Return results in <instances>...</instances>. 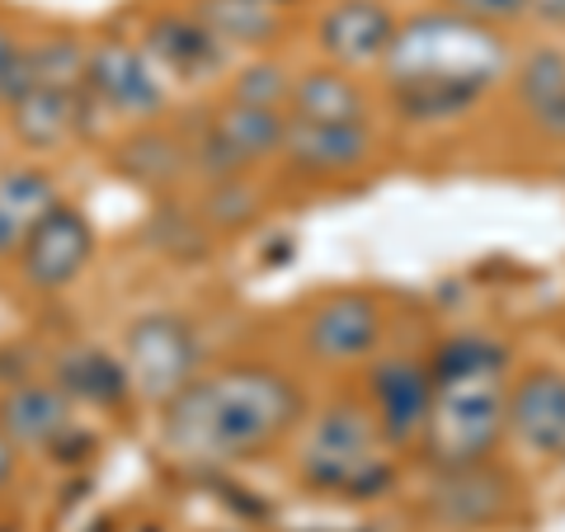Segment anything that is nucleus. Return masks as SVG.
Listing matches in <instances>:
<instances>
[{
    "label": "nucleus",
    "mask_w": 565,
    "mask_h": 532,
    "mask_svg": "<svg viewBox=\"0 0 565 532\" xmlns=\"http://www.w3.org/2000/svg\"><path fill=\"white\" fill-rule=\"evenodd\" d=\"M396 24H401V10L392 0H326L311 20L316 62L373 81L386 47L396 39Z\"/></svg>",
    "instance_id": "15"
},
{
    "label": "nucleus",
    "mask_w": 565,
    "mask_h": 532,
    "mask_svg": "<svg viewBox=\"0 0 565 532\" xmlns=\"http://www.w3.org/2000/svg\"><path fill=\"white\" fill-rule=\"evenodd\" d=\"M132 33H137V43L151 52V62L170 76L174 91L217 81V76H226V66L236 62L232 52L212 39V29L199 20V10H193L189 0H180V6L147 10Z\"/></svg>",
    "instance_id": "16"
},
{
    "label": "nucleus",
    "mask_w": 565,
    "mask_h": 532,
    "mask_svg": "<svg viewBox=\"0 0 565 532\" xmlns=\"http://www.w3.org/2000/svg\"><path fill=\"white\" fill-rule=\"evenodd\" d=\"M311 411L302 368L269 353L207 363L170 405L156 411V443L174 467L241 471L288 448Z\"/></svg>",
    "instance_id": "1"
},
{
    "label": "nucleus",
    "mask_w": 565,
    "mask_h": 532,
    "mask_svg": "<svg viewBox=\"0 0 565 532\" xmlns=\"http://www.w3.org/2000/svg\"><path fill=\"white\" fill-rule=\"evenodd\" d=\"M382 161L377 123H349V128H326V123H292L278 151V174L302 189H340L359 184Z\"/></svg>",
    "instance_id": "11"
},
{
    "label": "nucleus",
    "mask_w": 565,
    "mask_h": 532,
    "mask_svg": "<svg viewBox=\"0 0 565 532\" xmlns=\"http://www.w3.org/2000/svg\"><path fill=\"white\" fill-rule=\"evenodd\" d=\"M118 363L132 401L161 411L207 368V344L193 316L180 307H141L118 330Z\"/></svg>",
    "instance_id": "6"
},
{
    "label": "nucleus",
    "mask_w": 565,
    "mask_h": 532,
    "mask_svg": "<svg viewBox=\"0 0 565 532\" xmlns=\"http://www.w3.org/2000/svg\"><path fill=\"white\" fill-rule=\"evenodd\" d=\"M282 462L297 490L330 504H377L405 486L411 467L353 386L311 401L307 419L282 448Z\"/></svg>",
    "instance_id": "4"
},
{
    "label": "nucleus",
    "mask_w": 565,
    "mask_h": 532,
    "mask_svg": "<svg viewBox=\"0 0 565 532\" xmlns=\"http://www.w3.org/2000/svg\"><path fill=\"white\" fill-rule=\"evenodd\" d=\"M282 137H288V114L250 109L236 99H212L207 114L189 128V161L193 184L232 180V174H259L278 166Z\"/></svg>",
    "instance_id": "9"
},
{
    "label": "nucleus",
    "mask_w": 565,
    "mask_h": 532,
    "mask_svg": "<svg viewBox=\"0 0 565 532\" xmlns=\"http://www.w3.org/2000/svg\"><path fill=\"white\" fill-rule=\"evenodd\" d=\"M189 6L232 57L278 52L288 33V0H189Z\"/></svg>",
    "instance_id": "22"
},
{
    "label": "nucleus",
    "mask_w": 565,
    "mask_h": 532,
    "mask_svg": "<svg viewBox=\"0 0 565 532\" xmlns=\"http://www.w3.org/2000/svg\"><path fill=\"white\" fill-rule=\"evenodd\" d=\"M434 396L415 467H476L509 457V377L519 353L494 330L462 326L429 340Z\"/></svg>",
    "instance_id": "3"
},
{
    "label": "nucleus",
    "mask_w": 565,
    "mask_h": 532,
    "mask_svg": "<svg viewBox=\"0 0 565 532\" xmlns=\"http://www.w3.org/2000/svg\"><path fill=\"white\" fill-rule=\"evenodd\" d=\"M509 109L537 141L565 147V47L542 39L519 47L514 71L504 81Z\"/></svg>",
    "instance_id": "18"
},
{
    "label": "nucleus",
    "mask_w": 565,
    "mask_h": 532,
    "mask_svg": "<svg viewBox=\"0 0 565 532\" xmlns=\"http://www.w3.org/2000/svg\"><path fill=\"white\" fill-rule=\"evenodd\" d=\"M519 43L448 6L405 10L396 39L377 66V104L401 128L438 132L481 114L514 71Z\"/></svg>",
    "instance_id": "2"
},
{
    "label": "nucleus",
    "mask_w": 565,
    "mask_h": 532,
    "mask_svg": "<svg viewBox=\"0 0 565 532\" xmlns=\"http://www.w3.org/2000/svg\"><path fill=\"white\" fill-rule=\"evenodd\" d=\"M114 166L128 184L151 189V193H174L193 184V161H189V132L174 128L170 118L141 123V128H122L114 147Z\"/></svg>",
    "instance_id": "20"
},
{
    "label": "nucleus",
    "mask_w": 565,
    "mask_h": 532,
    "mask_svg": "<svg viewBox=\"0 0 565 532\" xmlns=\"http://www.w3.org/2000/svg\"><path fill=\"white\" fill-rule=\"evenodd\" d=\"M556 471H561V476H565V453H561V457H556Z\"/></svg>",
    "instance_id": "28"
},
{
    "label": "nucleus",
    "mask_w": 565,
    "mask_h": 532,
    "mask_svg": "<svg viewBox=\"0 0 565 532\" xmlns=\"http://www.w3.org/2000/svg\"><path fill=\"white\" fill-rule=\"evenodd\" d=\"M438 6L467 14V20L486 24V29L514 33V29H523L527 20H533V6H537V0H438Z\"/></svg>",
    "instance_id": "25"
},
{
    "label": "nucleus",
    "mask_w": 565,
    "mask_h": 532,
    "mask_svg": "<svg viewBox=\"0 0 565 532\" xmlns=\"http://www.w3.org/2000/svg\"><path fill=\"white\" fill-rule=\"evenodd\" d=\"M20 47H24V29L0 10V99L10 95L14 76H20Z\"/></svg>",
    "instance_id": "26"
},
{
    "label": "nucleus",
    "mask_w": 565,
    "mask_h": 532,
    "mask_svg": "<svg viewBox=\"0 0 565 532\" xmlns=\"http://www.w3.org/2000/svg\"><path fill=\"white\" fill-rule=\"evenodd\" d=\"M52 377L62 382V392L76 405H99L109 411L118 401H132L128 377H122V363L114 349H66L57 363H52Z\"/></svg>",
    "instance_id": "23"
},
{
    "label": "nucleus",
    "mask_w": 565,
    "mask_h": 532,
    "mask_svg": "<svg viewBox=\"0 0 565 532\" xmlns=\"http://www.w3.org/2000/svg\"><path fill=\"white\" fill-rule=\"evenodd\" d=\"M85 95H90V109L118 128H141V123H161L174 114V85L137 43L132 29L90 33Z\"/></svg>",
    "instance_id": "7"
},
{
    "label": "nucleus",
    "mask_w": 565,
    "mask_h": 532,
    "mask_svg": "<svg viewBox=\"0 0 565 532\" xmlns=\"http://www.w3.org/2000/svg\"><path fill=\"white\" fill-rule=\"evenodd\" d=\"M66 199L62 174L39 156H20V161L0 166V264L20 255L24 236L39 226L52 208Z\"/></svg>",
    "instance_id": "21"
},
{
    "label": "nucleus",
    "mask_w": 565,
    "mask_h": 532,
    "mask_svg": "<svg viewBox=\"0 0 565 532\" xmlns=\"http://www.w3.org/2000/svg\"><path fill=\"white\" fill-rule=\"evenodd\" d=\"M396 316L392 301L373 288H330L311 297L292 321V349L302 368L334 372V377H353L363 363L396 340L392 334Z\"/></svg>",
    "instance_id": "5"
},
{
    "label": "nucleus",
    "mask_w": 565,
    "mask_h": 532,
    "mask_svg": "<svg viewBox=\"0 0 565 532\" xmlns=\"http://www.w3.org/2000/svg\"><path fill=\"white\" fill-rule=\"evenodd\" d=\"M509 453L527 467H556L565 453V363L519 359L509 377Z\"/></svg>",
    "instance_id": "13"
},
{
    "label": "nucleus",
    "mask_w": 565,
    "mask_h": 532,
    "mask_svg": "<svg viewBox=\"0 0 565 532\" xmlns=\"http://www.w3.org/2000/svg\"><path fill=\"white\" fill-rule=\"evenodd\" d=\"M99 259V232L95 217L76 199H62L47 217L24 236L20 255H14V278L33 297H62L95 269Z\"/></svg>",
    "instance_id": "12"
},
{
    "label": "nucleus",
    "mask_w": 565,
    "mask_h": 532,
    "mask_svg": "<svg viewBox=\"0 0 565 532\" xmlns=\"http://www.w3.org/2000/svg\"><path fill=\"white\" fill-rule=\"evenodd\" d=\"M292 76L297 66L282 62V52H250V57H236L222 76V99L250 104V109H278L288 114V95H292Z\"/></svg>",
    "instance_id": "24"
},
{
    "label": "nucleus",
    "mask_w": 565,
    "mask_h": 532,
    "mask_svg": "<svg viewBox=\"0 0 565 532\" xmlns=\"http://www.w3.org/2000/svg\"><path fill=\"white\" fill-rule=\"evenodd\" d=\"M377 85L353 71L307 62L292 76L288 118L292 123H326V128H349V123H377Z\"/></svg>",
    "instance_id": "19"
},
{
    "label": "nucleus",
    "mask_w": 565,
    "mask_h": 532,
    "mask_svg": "<svg viewBox=\"0 0 565 532\" xmlns=\"http://www.w3.org/2000/svg\"><path fill=\"white\" fill-rule=\"evenodd\" d=\"M353 392L363 396V405L382 424V434L405 453V462L415 457V443L429 415L434 396V363H429V340H392L373 363H363L353 372Z\"/></svg>",
    "instance_id": "10"
},
{
    "label": "nucleus",
    "mask_w": 565,
    "mask_h": 532,
    "mask_svg": "<svg viewBox=\"0 0 565 532\" xmlns=\"http://www.w3.org/2000/svg\"><path fill=\"white\" fill-rule=\"evenodd\" d=\"M95 128V109L85 91H57V85H14L0 99V132H6L24 156L71 151L76 141Z\"/></svg>",
    "instance_id": "14"
},
{
    "label": "nucleus",
    "mask_w": 565,
    "mask_h": 532,
    "mask_svg": "<svg viewBox=\"0 0 565 532\" xmlns=\"http://www.w3.org/2000/svg\"><path fill=\"white\" fill-rule=\"evenodd\" d=\"M76 411L81 405L52 372H20L0 382V429L20 457H57L76 434Z\"/></svg>",
    "instance_id": "17"
},
{
    "label": "nucleus",
    "mask_w": 565,
    "mask_h": 532,
    "mask_svg": "<svg viewBox=\"0 0 565 532\" xmlns=\"http://www.w3.org/2000/svg\"><path fill=\"white\" fill-rule=\"evenodd\" d=\"M415 513L438 532H486L523 519V486L504 457L476 467H419Z\"/></svg>",
    "instance_id": "8"
},
{
    "label": "nucleus",
    "mask_w": 565,
    "mask_h": 532,
    "mask_svg": "<svg viewBox=\"0 0 565 532\" xmlns=\"http://www.w3.org/2000/svg\"><path fill=\"white\" fill-rule=\"evenodd\" d=\"M20 471H24V457H20V448L6 438V429H0V500L14 490V481H20Z\"/></svg>",
    "instance_id": "27"
}]
</instances>
